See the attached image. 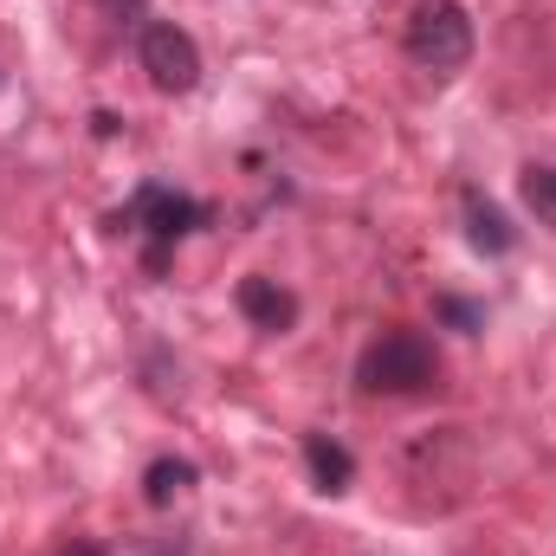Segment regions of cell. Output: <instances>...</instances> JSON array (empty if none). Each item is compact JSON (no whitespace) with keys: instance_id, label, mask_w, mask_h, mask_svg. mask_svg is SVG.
Wrapping results in <instances>:
<instances>
[{"instance_id":"6da1fadb","label":"cell","mask_w":556,"mask_h":556,"mask_svg":"<svg viewBox=\"0 0 556 556\" xmlns=\"http://www.w3.org/2000/svg\"><path fill=\"white\" fill-rule=\"evenodd\" d=\"M402 39H408V59L427 72H459L472 59V20L459 0H415Z\"/></svg>"},{"instance_id":"7a4b0ae2","label":"cell","mask_w":556,"mask_h":556,"mask_svg":"<svg viewBox=\"0 0 556 556\" xmlns=\"http://www.w3.org/2000/svg\"><path fill=\"white\" fill-rule=\"evenodd\" d=\"M433 382V343L415 330H395V337H376L363 350V389L376 395H420Z\"/></svg>"},{"instance_id":"3957f363","label":"cell","mask_w":556,"mask_h":556,"mask_svg":"<svg viewBox=\"0 0 556 556\" xmlns=\"http://www.w3.org/2000/svg\"><path fill=\"white\" fill-rule=\"evenodd\" d=\"M137 59L155 91H194L201 85V46L175 26V20H149L137 39Z\"/></svg>"},{"instance_id":"277c9868","label":"cell","mask_w":556,"mask_h":556,"mask_svg":"<svg viewBox=\"0 0 556 556\" xmlns=\"http://www.w3.org/2000/svg\"><path fill=\"white\" fill-rule=\"evenodd\" d=\"M130 220L149 233V273H162V266H168V247H175L188 227H201V207H194L188 194H175V188H142L137 201H130Z\"/></svg>"},{"instance_id":"5b68a950","label":"cell","mask_w":556,"mask_h":556,"mask_svg":"<svg viewBox=\"0 0 556 556\" xmlns=\"http://www.w3.org/2000/svg\"><path fill=\"white\" fill-rule=\"evenodd\" d=\"M240 311L260 324V330H285L291 317H298V298L273 285V278H240Z\"/></svg>"},{"instance_id":"8992f818","label":"cell","mask_w":556,"mask_h":556,"mask_svg":"<svg viewBox=\"0 0 556 556\" xmlns=\"http://www.w3.org/2000/svg\"><path fill=\"white\" fill-rule=\"evenodd\" d=\"M466 233H472V247H479V253H511V247H518L511 220H505L485 194H466Z\"/></svg>"},{"instance_id":"52a82bcc","label":"cell","mask_w":556,"mask_h":556,"mask_svg":"<svg viewBox=\"0 0 556 556\" xmlns=\"http://www.w3.org/2000/svg\"><path fill=\"white\" fill-rule=\"evenodd\" d=\"M304 459H311V479H317L324 492H343V485L356 479V459H350L330 433H304Z\"/></svg>"},{"instance_id":"ba28073f","label":"cell","mask_w":556,"mask_h":556,"mask_svg":"<svg viewBox=\"0 0 556 556\" xmlns=\"http://www.w3.org/2000/svg\"><path fill=\"white\" fill-rule=\"evenodd\" d=\"M194 492V466L188 459H155L149 472H142V498L149 505H175V498H188Z\"/></svg>"},{"instance_id":"9c48e42d","label":"cell","mask_w":556,"mask_h":556,"mask_svg":"<svg viewBox=\"0 0 556 556\" xmlns=\"http://www.w3.org/2000/svg\"><path fill=\"white\" fill-rule=\"evenodd\" d=\"M525 201H531L544 220H556V168H525Z\"/></svg>"},{"instance_id":"30bf717a","label":"cell","mask_w":556,"mask_h":556,"mask_svg":"<svg viewBox=\"0 0 556 556\" xmlns=\"http://www.w3.org/2000/svg\"><path fill=\"white\" fill-rule=\"evenodd\" d=\"M440 311H446V317H453V324H479V311H472V304H453V298H446V304H440Z\"/></svg>"},{"instance_id":"8fae6325","label":"cell","mask_w":556,"mask_h":556,"mask_svg":"<svg viewBox=\"0 0 556 556\" xmlns=\"http://www.w3.org/2000/svg\"><path fill=\"white\" fill-rule=\"evenodd\" d=\"M59 556H104V551H98V544H65Z\"/></svg>"}]
</instances>
